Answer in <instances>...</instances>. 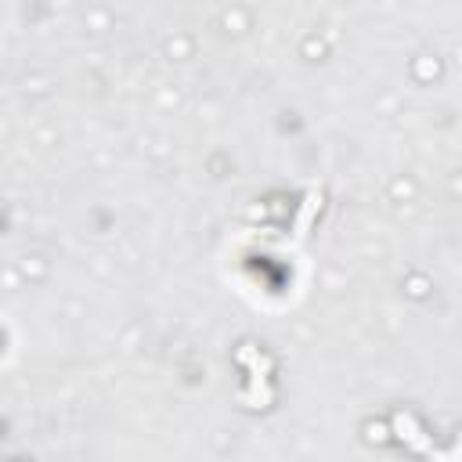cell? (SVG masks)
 Segmentation results:
<instances>
[{"instance_id": "6da1fadb", "label": "cell", "mask_w": 462, "mask_h": 462, "mask_svg": "<svg viewBox=\"0 0 462 462\" xmlns=\"http://www.w3.org/2000/svg\"><path fill=\"white\" fill-rule=\"evenodd\" d=\"M239 362L242 365H249V394H246V401L253 404V408H264V404H271V387H268V357L256 350L253 343H242L239 347Z\"/></svg>"}, {"instance_id": "7a4b0ae2", "label": "cell", "mask_w": 462, "mask_h": 462, "mask_svg": "<svg viewBox=\"0 0 462 462\" xmlns=\"http://www.w3.org/2000/svg\"><path fill=\"white\" fill-rule=\"evenodd\" d=\"M318 207H322V192H318V188H311V192L303 195V207H300V214H296V224H293V235H296V239H303L307 231H311Z\"/></svg>"}]
</instances>
